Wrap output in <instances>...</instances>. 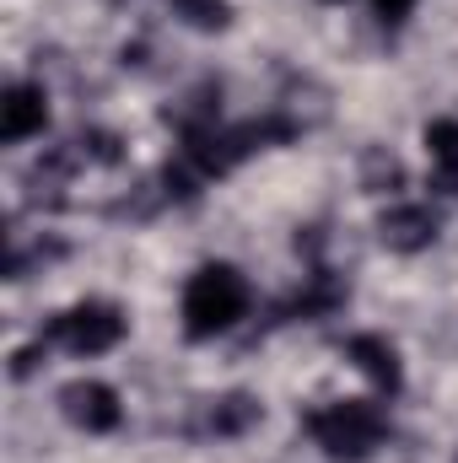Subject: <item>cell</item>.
<instances>
[{"label":"cell","instance_id":"8","mask_svg":"<svg viewBox=\"0 0 458 463\" xmlns=\"http://www.w3.org/2000/svg\"><path fill=\"white\" fill-rule=\"evenodd\" d=\"M426 151L437 167V189L458 194V118H432L426 124Z\"/></svg>","mask_w":458,"mask_h":463},{"label":"cell","instance_id":"7","mask_svg":"<svg viewBox=\"0 0 458 463\" xmlns=\"http://www.w3.org/2000/svg\"><path fill=\"white\" fill-rule=\"evenodd\" d=\"M345 355L372 377V388H377V393H399L405 366H399V350L388 345L383 335H350V340H345Z\"/></svg>","mask_w":458,"mask_h":463},{"label":"cell","instance_id":"4","mask_svg":"<svg viewBox=\"0 0 458 463\" xmlns=\"http://www.w3.org/2000/svg\"><path fill=\"white\" fill-rule=\"evenodd\" d=\"M60 415H65L76 431L103 437V431H114L119 420H124V404H119V393L109 388V383H98V377H76V383L60 388Z\"/></svg>","mask_w":458,"mask_h":463},{"label":"cell","instance_id":"10","mask_svg":"<svg viewBox=\"0 0 458 463\" xmlns=\"http://www.w3.org/2000/svg\"><path fill=\"white\" fill-rule=\"evenodd\" d=\"M173 16L189 22L195 33H222V27H232L227 0H173Z\"/></svg>","mask_w":458,"mask_h":463},{"label":"cell","instance_id":"3","mask_svg":"<svg viewBox=\"0 0 458 463\" xmlns=\"http://www.w3.org/2000/svg\"><path fill=\"white\" fill-rule=\"evenodd\" d=\"M43 340L71 350V355H103V350H114L124 340V313L114 302H76V307L49 318Z\"/></svg>","mask_w":458,"mask_h":463},{"label":"cell","instance_id":"1","mask_svg":"<svg viewBox=\"0 0 458 463\" xmlns=\"http://www.w3.org/2000/svg\"><path fill=\"white\" fill-rule=\"evenodd\" d=\"M302 426L313 431V442H319L329 458H340V463L372 458V453L383 448V437H388V415H383V404H372V399H335V404H319V410H308Z\"/></svg>","mask_w":458,"mask_h":463},{"label":"cell","instance_id":"9","mask_svg":"<svg viewBox=\"0 0 458 463\" xmlns=\"http://www.w3.org/2000/svg\"><path fill=\"white\" fill-rule=\"evenodd\" d=\"M248 426H259V399H248V393L211 399V410H205V431L211 437H243Z\"/></svg>","mask_w":458,"mask_h":463},{"label":"cell","instance_id":"11","mask_svg":"<svg viewBox=\"0 0 458 463\" xmlns=\"http://www.w3.org/2000/svg\"><path fill=\"white\" fill-rule=\"evenodd\" d=\"M399 178H405V167L388 156V151H367V167H361V184L372 189V194H383V189H399Z\"/></svg>","mask_w":458,"mask_h":463},{"label":"cell","instance_id":"14","mask_svg":"<svg viewBox=\"0 0 458 463\" xmlns=\"http://www.w3.org/2000/svg\"><path fill=\"white\" fill-rule=\"evenodd\" d=\"M372 5H377V16H383V22H405V16L415 11V0H372Z\"/></svg>","mask_w":458,"mask_h":463},{"label":"cell","instance_id":"12","mask_svg":"<svg viewBox=\"0 0 458 463\" xmlns=\"http://www.w3.org/2000/svg\"><path fill=\"white\" fill-rule=\"evenodd\" d=\"M76 151L87 162H119V135H109V129H81L76 135Z\"/></svg>","mask_w":458,"mask_h":463},{"label":"cell","instance_id":"5","mask_svg":"<svg viewBox=\"0 0 458 463\" xmlns=\"http://www.w3.org/2000/svg\"><path fill=\"white\" fill-rule=\"evenodd\" d=\"M43 124H49V98H43V87L11 81L5 98H0V140H5V146H22V140L43 135Z\"/></svg>","mask_w":458,"mask_h":463},{"label":"cell","instance_id":"2","mask_svg":"<svg viewBox=\"0 0 458 463\" xmlns=\"http://www.w3.org/2000/svg\"><path fill=\"white\" fill-rule=\"evenodd\" d=\"M248 313V280L232 264H200L184 286V335L216 340Z\"/></svg>","mask_w":458,"mask_h":463},{"label":"cell","instance_id":"6","mask_svg":"<svg viewBox=\"0 0 458 463\" xmlns=\"http://www.w3.org/2000/svg\"><path fill=\"white\" fill-rule=\"evenodd\" d=\"M437 227L443 222H437L432 205H394V211L377 216V242L394 248V253H421V248L437 242Z\"/></svg>","mask_w":458,"mask_h":463},{"label":"cell","instance_id":"13","mask_svg":"<svg viewBox=\"0 0 458 463\" xmlns=\"http://www.w3.org/2000/svg\"><path fill=\"white\" fill-rule=\"evenodd\" d=\"M43 345H49V340H38V345H27V350H16V355H11V372H16V377H27V372L38 366V355H43Z\"/></svg>","mask_w":458,"mask_h":463}]
</instances>
